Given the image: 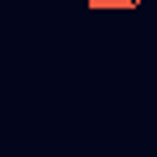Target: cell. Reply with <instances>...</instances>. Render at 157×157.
Here are the masks:
<instances>
[{
  "mask_svg": "<svg viewBox=\"0 0 157 157\" xmlns=\"http://www.w3.org/2000/svg\"><path fill=\"white\" fill-rule=\"evenodd\" d=\"M140 0H89V9H136Z\"/></svg>",
  "mask_w": 157,
  "mask_h": 157,
  "instance_id": "obj_1",
  "label": "cell"
}]
</instances>
